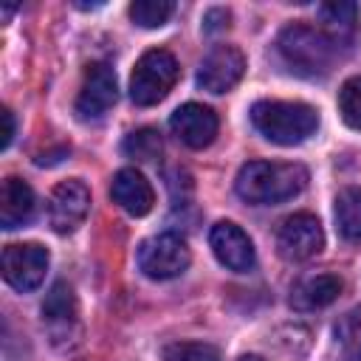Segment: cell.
I'll return each mask as SVG.
<instances>
[{
  "mask_svg": "<svg viewBox=\"0 0 361 361\" xmlns=\"http://www.w3.org/2000/svg\"><path fill=\"white\" fill-rule=\"evenodd\" d=\"M316 14L322 20V28L338 45H344L355 34V28H358V6L355 3H344V0H338V3H322L316 8Z\"/></svg>",
  "mask_w": 361,
  "mask_h": 361,
  "instance_id": "obj_17",
  "label": "cell"
},
{
  "mask_svg": "<svg viewBox=\"0 0 361 361\" xmlns=\"http://www.w3.org/2000/svg\"><path fill=\"white\" fill-rule=\"evenodd\" d=\"M42 324L51 333V341L59 347L79 336V307L73 288L68 282H54L42 302Z\"/></svg>",
  "mask_w": 361,
  "mask_h": 361,
  "instance_id": "obj_11",
  "label": "cell"
},
{
  "mask_svg": "<svg viewBox=\"0 0 361 361\" xmlns=\"http://www.w3.org/2000/svg\"><path fill=\"white\" fill-rule=\"evenodd\" d=\"M34 209H37L34 189L23 178L8 175L0 189V226L8 231L25 226L34 217Z\"/></svg>",
  "mask_w": 361,
  "mask_h": 361,
  "instance_id": "obj_16",
  "label": "cell"
},
{
  "mask_svg": "<svg viewBox=\"0 0 361 361\" xmlns=\"http://www.w3.org/2000/svg\"><path fill=\"white\" fill-rule=\"evenodd\" d=\"M164 361H220V353L203 341H175L164 350Z\"/></svg>",
  "mask_w": 361,
  "mask_h": 361,
  "instance_id": "obj_23",
  "label": "cell"
},
{
  "mask_svg": "<svg viewBox=\"0 0 361 361\" xmlns=\"http://www.w3.org/2000/svg\"><path fill=\"white\" fill-rule=\"evenodd\" d=\"M169 127L178 135V141H183L192 149H203V147H209L214 141L220 121H217L212 107L197 104V102H186L172 113Z\"/></svg>",
  "mask_w": 361,
  "mask_h": 361,
  "instance_id": "obj_13",
  "label": "cell"
},
{
  "mask_svg": "<svg viewBox=\"0 0 361 361\" xmlns=\"http://www.w3.org/2000/svg\"><path fill=\"white\" fill-rule=\"evenodd\" d=\"M276 48H279V56L285 59V65L299 76L327 73L338 54V42L324 28H313L305 23H293V25L282 28Z\"/></svg>",
  "mask_w": 361,
  "mask_h": 361,
  "instance_id": "obj_2",
  "label": "cell"
},
{
  "mask_svg": "<svg viewBox=\"0 0 361 361\" xmlns=\"http://www.w3.org/2000/svg\"><path fill=\"white\" fill-rule=\"evenodd\" d=\"M240 361H265V358H259V355H243Z\"/></svg>",
  "mask_w": 361,
  "mask_h": 361,
  "instance_id": "obj_26",
  "label": "cell"
},
{
  "mask_svg": "<svg viewBox=\"0 0 361 361\" xmlns=\"http://www.w3.org/2000/svg\"><path fill=\"white\" fill-rule=\"evenodd\" d=\"M138 268L144 276L149 279H172V276H180L189 262H192V254H189V245L180 234H172V231H164V234H155V237H147L141 245H138Z\"/></svg>",
  "mask_w": 361,
  "mask_h": 361,
  "instance_id": "obj_5",
  "label": "cell"
},
{
  "mask_svg": "<svg viewBox=\"0 0 361 361\" xmlns=\"http://www.w3.org/2000/svg\"><path fill=\"white\" fill-rule=\"evenodd\" d=\"M209 245L217 257L220 265H226L228 271L237 274H248L257 265V254H254V243L248 240V234L231 223V220H220L212 226L209 231Z\"/></svg>",
  "mask_w": 361,
  "mask_h": 361,
  "instance_id": "obj_10",
  "label": "cell"
},
{
  "mask_svg": "<svg viewBox=\"0 0 361 361\" xmlns=\"http://www.w3.org/2000/svg\"><path fill=\"white\" fill-rule=\"evenodd\" d=\"M243 71H245V56L240 54V48L214 45L197 68V85L209 93H226L243 79Z\"/></svg>",
  "mask_w": 361,
  "mask_h": 361,
  "instance_id": "obj_12",
  "label": "cell"
},
{
  "mask_svg": "<svg viewBox=\"0 0 361 361\" xmlns=\"http://www.w3.org/2000/svg\"><path fill=\"white\" fill-rule=\"evenodd\" d=\"M307 186V169L293 161H248L234 180L237 195L251 206H276Z\"/></svg>",
  "mask_w": 361,
  "mask_h": 361,
  "instance_id": "obj_1",
  "label": "cell"
},
{
  "mask_svg": "<svg viewBox=\"0 0 361 361\" xmlns=\"http://www.w3.org/2000/svg\"><path fill=\"white\" fill-rule=\"evenodd\" d=\"M118 99V82L116 71L107 62H90L76 96V116L82 121L102 118Z\"/></svg>",
  "mask_w": 361,
  "mask_h": 361,
  "instance_id": "obj_7",
  "label": "cell"
},
{
  "mask_svg": "<svg viewBox=\"0 0 361 361\" xmlns=\"http://www.w3.org/2000/svg\"><path fill=\"white\" fill-rule=\"evenodd\" d=\"M251 124L262 138L279 147H293L310 138L319 127V113L305 102H257L251 107Z\"/></svg>",
  "mask_w": 361,
  "mask_h": 361,
  "instance_id": "obj_3",
  "label": "cell"
},
{
  "mask_svg": "<svg viewBox=\"0 0 361 361\" xmlns=\"http://www.w3.org/2000/svg\"><path fill=\"white\" fill-rule=\"evenodd\" d=\"M90 209V189L85 186V180L79 178H68L62 180L48 200V220L51 228L56 234H71L82 226V220L87 217Z\"/></svg>",
  "mask_w": 361,
  "mask_h": 361,
  "instance_id": "obj_9",
  "label": "cell"
},
{
  "mask_svg": "<svg viewBox=\"0 0 361 361\" xmlns=\"http://www.w3.org/2000/svg\"><path fill=\"white\" fill-rule=\"evenodd\" d=\"M121 149H124L127 158L147 164V161H155V158L161 155L164 141H161V133H158V130H152V127H141V130H135V133H130V135L124 138Z\"/></svg>",
  "mask_w": 361,
  "mask_h": 361,
  "instance_id": "obj_20",
  "label": "cell"
},
{
  "mask_svg": "<svg viewBox=\"0 0 361 361\" xmlns=\"http://www.w3.org/2000/svg\"><path fill=\"white\" fill-rule=\"evenodd\" d=\"M336 228L347 243L361 245V186H347L336 197Z\"/></svg>",
  "mask_w": 361,
  "mask_h": 361,
  "instance_id": "obj_18",
  "label": "cell"
},
{
  "mask_svg": "<svg viewBox=\"0 0 361 361\" xmlns=\"http://www.w3.org/2000/svg\"><path fill=\"white\" fill-rule=\"evenodd\" d=\"M338 113L347 127L361 130V76H353L338 90Z\"/></svg>",
  "mask_w": 361,
  "mask_h": 361,
  "instance_id": "obj_22",
  "label": "cell"
},
{
  "mask_svg": "<svg viewBox=\"0 0 361 361\" xmlns=\"http://www.w3.org/2000/svg\"><path fill=\"white\" fill-rule=\"evenodd\" d=\"M178 73H180L178 59L166 48H152V51L141 54V59L135 62L133 76H130V99L138 107L158 104L175 87Z\"/></svg>",
  "mask_w": 361,
  "mask_h": 361,
  "instance_id": "obj_4",
  "label": "cell"
},
{
  "mask_svg": "<svg viewBox=\"0 0 361 361\" xmlns=\"http://www.w3.org/2000/svg\"><path fill=\"white\" fill-rule=\"evenodd\" d=\"M228 25V11L226 8H212L209 14H206V20H203V28L206 31H220V28H226Z\"/></svg>",
  "mask_w": 361,
  "mask_h": 361,
  "instance_id": "obj_24",
  "label": "cell"
},
{
  "mask_svg": "<svg viewBox=\"0 0 361 361\" xmlns=\"http://www.w3.org/2000/svg\"><path fill=\"white\" fill-rule=\"evenodd\" d=\"M341 290H344L341 276H336V274H307L290 288V307L302 310V313L319 310V307H327L330 302H336Z\"/></svg>",
  "mask_w": 361,
  "mask_h": 361,
  "instance_id": "obj_15",
  "label": "cell"
},
{
  "mask_svg": "<svg viewBox=\"0 0 361 361\" xmlns=\"http://www.w3.org/2000/svg\"><path fill=\"white\" fill-rule=\"evenodd\" d=\"M110 195H113V200H116L127 214H133V217H144V214H149L152 206H155V192H152L149 180H147L138 169H133V166H124V169H118V172L113 175Z\"/></svg>",
  "mask_w": 361,
  "mask_h": 361,
  "instance_id": "obj_14",
  "label": "cell"
},
{
  "mask_svg": "<svg viewBox=\"0 0 361 361\" xmlns=\"http://www.w3.org/2000/svg\"><path fill=\"white\" fill-rule=\"evenodd\" d=\"M175 11V3L169 0H135L130 6V17L141 28H158L164 25Z\"/></svg>",
  "mask_w": 361,
  "mask_h": 361,
  "instance_id": "obj_21",
  "label": "cell"
},
{
  "mask_svg": "<svg viewBox=\"0 0 361 361\" xmlns=\"http://www.w3.org/2000/svg\"><path fill=\"white\" fill-rule=\"evenodd\" d=\"M336 344L341 347L347 361H361V305L347 310L336 322Z\"/></svg>",
  "mask_w": 361,
  "mask_h": 361,
  "instance_id": "obj_19",
  "label": "cell"
},
{
  "mask_svg": "<svg viewBox=\"0 0 361 361\" xmlns=\"http://www.w3.org/2000/svg\"><path fill=\"white\" fill-rule=\"evenodd\" d=\"M3 279L20 290L28 293L39 288L48 271V251L39 243H11L3 248Z\"/></svg>",
  "mask_w": 361,
  "mask_h": 361,
  "instance_id": "obj_6",
  "label": "cell"
},
{
  "mask_svg": "<svg viewBox=\"0 0 361 361\" xmlns=\"http://www.w3.org/2000/svg\"><path fill=\"white\" fill-rule=\"evenodd\" d=\"M276 248L288 262H305L324 248L322 223L310 212L290 214L276 231Z\"/></svg>",
  "mask_w": 361,
  "mask_h": 361,
  "instance_id": "obj_8",
  "label": "cell"
},
{
  "mask_svg": "<svg viewBox=\"0 0 361 361\" xmlns=\"http://www.w3.org/2000/svg\"><path fill=\"white\" fill-rule=\"evenodd\" d=\"M11 138H14V113L8 107H3V138H0V147L8 149Z\"/></svg>",
  "mask_w": 361,
  "mask_h": 361,
  "instance_id": "obj_25",
  "label": "cell"
}]
</instances>
